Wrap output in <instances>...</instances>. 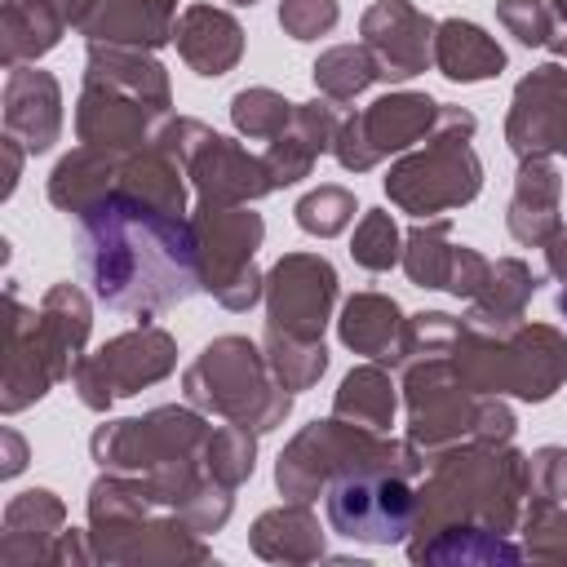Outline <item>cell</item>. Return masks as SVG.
<instances>
[{
  "instance_id": "obj_1",
  "label": "cell",
  "mask_w": 567,
  "mask_h": 567,
  "mask_svg": "<svg viewBox=\"0 0 567 567\" xmlns=\"http://www.w3.org/2000/svg\"><path fill=\"white\" fill-rule=\"evenodd\" d=\"M80 275L102 306L151 323L199 288L195 226L115 186L80 217Z\"/></svg>"
},
{
  "instance_id": "obj_2",
  "label": "cell",
  "mask_w": 567,
  "mask_h": 567,
  "mask_svg": "<svg viewBox=\"0 0 567 567\" xmlns=\"http://www.w3.org/2000/svg\"><path fill=\"white\" fill-rule=\"evenodd\" d=\"M527 496V456L509 443H456L430 456V474L416 492V536L447 523H478L492 532H514Z\"/></svg>"
},
{
  "instance_id": "obj_3",
  "label": "cell",
  "mask_w": 567,
  "mask_h": 567,
  "mask_svg": "<svg viewBox=\"0 0 567 567\" xmlns=\"http://www.w3.org/2000/svg\"><path fill=\"white\" fill-rule=\"evenodd\" d=\"M213 425L199 408H155L146 416L106 421L93 430L89 452L102 470L137 474L159 509H177L186 492L208 474L204 443Z\"/></svg>"
},
{
  "instance_id": "obj_4",
  "label": "cell",
  "mask_w": 567,
  "mask_h": 567,
  "mask_svg": "<svg viewBox=\"0 0 567 567\" xmlns=\"http://www.w3.org/2000/svg\"><path fill=\"white\" fill-rule=\"evenodd\" d=\"M359 470L416 478L425 474V452L412 439H385L381 430H363L354 421L328 416V421H310L279 452L275 483L288 501H315L319 492H328L332 478L359 474Z\"/></svg>"
},
{
  "instance_id": "obj_5",
  "label": "cell",
  "mask_w": 567,
  "mask_h": 567,
  "mask_svg": "<svg viewBox=\"0 0 567 567\" xmlns=\"http://www.w3.org/2000/svg\"><path fill=\"white\" fill-rule=\"evenodd\" d=\"M182 390L186 403L199 408L204 416L239 421L257 434L284 425V416L292 412V390L279 385V377L270 372L266 346L248 337L208 341L195 354V363L182 372Z\"/></svg>"
},
{
  "instance_id": "obj_6",
  "label": "cell",
  "mask_w": 567,
  "mask_h": 567,
  "mask_svg": "<svg viewBox=\"0 0 567 567\" xmlns=\"http://www.w3.org/2000/svg\"><path fill=\"white\" fill-rule=\"evenodd\" d=\"M452 359L474 394H514L523 403H545L567 381V337L554 323L523 319L505 337L465 332Z\"/></svg>"
},
{
  "instance_id": "obj_7",
  "label": "cell",
  "mask_w": 567,
  "mask_h": 567,
  "mask_svg": "<svg viewBox=\"0 0 567 567\" xmlns=\"http://www.w3.org/2000/svg\"><path fill=\"white\" fill-rule=\"evenodd\" d=\"M155 146H164L186 168V177L199 190V208H235L275 190L261 155L244 151L239 142L213 133L190 115H164Z\"/></svg>"
},
{
  "instance_id": "obj_8",
  "label": "cell",
  "mask_w": 567,
  "mask_h": 567,
  "mask_svg": "<svg viewBox=\"0 0 567 567\" xmlns=\"http://www.w3.org/2000/svg\"><path fill=\"white\" fill-rule=\"evenodd\" d=\"M195 257H199V288L213 292L226 310H252L266 297V275L257 270L252 252L261 248V217L248 204L235 208H195Z\"/></svg>"
},
{
  "instance_id": "obj_9",
  "label": "cell",
  "mask_w": 567,
  "mask_h": 567,
  "mask_svg": "<svg viewBox=\"0 0 567 567\" xmlns=\"http://www.w3.org/2000/svg\"><path fill=\"white\" fill-rule=\"evenodd\" d=\"M403 403H408V439L430 461L474 439L483 394L465 385L452 354H416L403 363Z\"/></svg>"
},
{
  "instance_id": "obj_10",
  "label": "cell",
  "mask_w": 567,
  "mask_h": 567,
  "mask_svg": "<svg viewBox=\"0 0 567 567\" xmlns=\"http://www.w3.org/2000/svg\"><path fill=\"white\" fill-rule=\"evenodd\" d=\"M483 190V164L470 137L430 133V142L385 173V195L412 217H447Z\"/></svg>"
},
{
  "instance_id": "obj_11",
  "label": "cell",
  "mask_w": 567,
  "mask_h": 567,
  "mask_svg": "<svg viewBox=\"0 0 567 567\" xmlns=\"http://www.w3.org/2000/svg\"><path fill=\"white\" fill-rule=\"evenodd\" d=\"M177 368V341L164 328H133L111 337L102 350L84 354L71 372V390L80 394L84 408L106 412L115 399H128L155 381H164Z\"/></svg>"
},
{
  "instance_id": "obj_12",
  "label": "cell",
  "mask_w": 567,
  "mask_h": 567,
  "mask_svg": "<svg viewBox=\"0 0 567 567\" xmlns=\"http://www.w3.org/2000/svg\"><path fill=\"white\" fill-rule=\"evenodd\" d=\"M323 509H328V527L359 545H394L408 540V532L416 527V492L408 487L403 474H381V470L332 478L323 492Z\"/></svg>"
},
{
  "instance_id": "obj_13",
  "label": "cell",
  "mask_w": 567,
  "mask_h": 567,
  "mask_svg": "<svg viewBox=\"0 0 567 567\" xmlns=\"http://www.w3.org/2000/svg\"><path fill=\"white\" fill-rule=\"evenodd\" d=\"M439 106L430 93H385L368 111H354L341 120L332 155L346 173H368L385 155H403L408 146L425 142L439 124Z\"/></svg>"
},
{
  "instance_id": "obj_14",
  "label": "cell",
  "mask_w": 567,
  "mask_h": 567,
  "mask_svg": "<svg viewBox=\"0 0 567 567\" xmlns=\"http://www.w3.org/2000/svg\"><path fill=\"white\" fill-rule=\"evenodd\" d=\"M337 301V270L319 252H284L266 275V328L301 341H323Z\"/></svg>"
},
{
  "instance_id": "obj_15",
  "label": "cell",
  "mask_w": 567,
  "mask_h": 567,
  "mask_svg": "<svg viewBox=\"0 0 567 567\" xmlns=\"http://www.w3.org/2000/svg\"><path fill=\"white\" fill-rule=\"evenodd\" d=\"M505 142L518 159L567 155V66L545 62L518 80L514 106L505 120Z\"/></svg>"
},
{
  "instance_id": "obj_16",
  "label": "cell",
  "mask_w": 567,
  "mask_h": 567,
  "mask_svg": "<svg viewBox=\"0 0 567 567\" xmlns=\"http://www.w3.org/2000/svg\"><path fill=\"white\" fill-rule=\"evenodd\" d=\"M66 381L53 363V350L40 332V310H27L9 284V323H4V381H0V408L13 416L49 394V385Z\"/></svg>"
},
{
  "instance_id": "obj_17",
  "label": "cell",
  "mask_w": 567,
  "mask_h": 567,
  "mask_svg": "<svg viewBox=\"0 0 567 567\" xmlns=\"http://www.w3.org/2000/svg\"><path fill=\"white\" fill-rule=\"evenodd\" d=\"M66 22L89 44L159 49L173 40L177 0H66Z\"/></svg>"
},
{
  "instance_id": "obj_18",
  "label": "cell",
  "mask_w": 567,
  "mask_h": 567,
  "mask_svg": "<svg viewBox=\"0 0 567 567\" xmlns=\"http://www.w3.org/2000/svg\"><path fill=\"white\" fill-rule=\"evenodd\" d=\"M434 27L439 22H430L408 0H377L359 22L363 44L372 49V58L381 66V80L421 75L434 62Z\"/></svg>"
},
{
  "instance_id": "obj_19",
  "label": "cell",
  "mask_w": 567,
  "mask_h": 567,
  "mask_svg": "<svg viewBox=\"0 0 567 567\" xmlns=\"http://www.w3.org/2000/svg\"><path fill=\"white\" fill-rule=\"evenodd\" d=\"M159 124H164V111H155V106H146V102L128 97V93L102 89V84H84V93L75 102V137H80V146L128 155V151L151 146Z\"/></svg>"
},
{
  "instance_id": "obj_20",
  "label": "cell",
  "mask_w": 567,
  "mask_h": 567,
  "mask_svg": "<svg viewBox=\"0 0 567 567\" xmlns=\"http://www.w3.org/2000/svg\"><path fill=\"white\" fill-rule=\"evenodd\" d=\"M4 133L27 146V155L53 151L62 137V89L40 66H9L4 75Z\"/></svg>"
},
{
  "instance_id": "obj_21",
  "label": "cell",
  "mask_w": 567,
  "mask_h": 567,
  "mask_svg": "<svg viewBox=\"0 0 567 567\" xmlns=\"http://www.w3.org/2000/svg\"><path fill=\"white\" fill-rule=\"evenodd\" d=\"M337 128H341L337 102H328V97L297 102V111H292L288 128H284L279 137H270V146L261 151L270 182H275V186H292V182L310 177L315 159H319L323 151H332Z\"/></svg>"
},
{
  "instance_id": "obj_22",
  "label": "cell",
  "mask_w": 567,
  "mask_h": 567,
  "mask_svg": "<svg viewBox=\"0 0 567 567\" xmlns=\"http://www.w3.org/2000/svg\"><path fill=\"white\" fill-rule=\"evenodd\" d=\"M558 208H563V177H558L554 159L549 155H527L518 164L509 213H505L509 235L527 248H545L554 239V230L563 226Z\"/></svg>"
},
{
  "instance_id": "obj_23",
  "label": "cell",
  "mask_w": 567,
  "mask_h": 567,
  "mask_svg": "<svg viewBox=\"0 0 567 567\" xmlns=\"http://www.w3.org/2000/svg\"><path fill=\"white\" fill-rule=\"evenodd\" d=\"M173 40L182 62L204 80L226 75L244 58V27L235 22V13L217 4H186L173 27Z\"/></svg>"
},
{
  "instance_id": "obj_24",
  "label": "cell",
  "mask_w": 567,
  "mask_h": 567,
  "mask_svg": "<svg viewBox=\"0 0 567 567\" xmlns=\"http://www.w3.org/2000/svg\"><path fill=\"white\" fill-rule=\"evenodd\" d=\"M66 527V505L49 487L18 492L4 505V532H0V563L22 567V563H49L53 540Z\"/></svg>"
},
{
  "instance_id": "obj_25",
  "label": "cell",
  "mask_w": 567,
  "mask_h": 567,
  "mask_svg": "<svg viewBox=\"0 0 567 567\" xmlns=\"http://www.w3.org/2000/svg\"><path fill=\"white\" fill-rule=\"evenodd\" d=\"M97 563H208V545L199 540V532L177 514L168 509L164 518H146L137 523L133 532L106 540L93 549Z\"/></svg>"
},
{
  "instance_id": "obj_26",
  "label": "cell",
  "mask_w": 567,
  "mask_h": 567,
  "mask_svg": "<svg viewBox=\"0 0 567 567\" xmlns=\"http://www.w3.org/2000/svg\"><path fill=\"white\" fill-rule=\"evenodd\" d=\"M536 288H540V279L532 275L527 261H518V257L492 261V275L483 284V292L461 315L465 332H474V337H505V332H514L523 323V310L536 297Z\"/></svg>"
},
{
  "instance_id": "obj_27",
  "label": "cell",
  "mask_w": 567,
  "mask_h": 567,
  "mask_svg": "<svg viewBox=\"0 0 567 567\" xmlns=\"http://www.w3.org/2000/svg\"><path fill=\"white\" fill-rule=\"evenodd\" d=\"M84 84H102L115 93H128L155 111L168 115L173 93H168V71L151 58V49H128V44H89L84 58Z\"/></svg>"
},
{
  "instance_id": "obj_28",
  "label": "cell",
  "mask_w": 567,
  "mask_h": 567,
  "mask_svg": "<svg viewBox=\"0 0 567 567\" xmlns=\"http://www.w3.org/2000/svg\"><path fill=\"white\" fill-rule=\"evenodd\" d=\"M337 332H341V341H346L354 354H368V359H377V363H403L408 319H403L399 301L385 297V292H354V297L341 306Z\"/></svg>"
},
{
  "instance_id": "obj_29",
  "label": "cell",
  "mask_w": 567,
  "mask_h": 567,
  "mask_svg": "<svg viewBox=\"0 0 567 567\" xmlns=\"http://www.w3.org/2000/svg\"><path fill=\"white\" fill-rule=\"evenodd\" d=\"M120 164H124V155L97 151V146H80L71 155H62L58 168L49 173V204L71 217H84L97 199H106L120 186Z\"/></svg>"
},
{
  "instance_id": "obj_30",
  "label": "cell",
  "mask_w": 567,
  "mask_h": 567,
  "mask_svg": "<svg viewBox=\"0 0 567 567\" xmlns=\"http://www.w3.org/2000/svg\"><path fill=\"white\" fill-rule=\"evenodd\" d=\"M248 545L266 563H315V558H323V532H319V518H315L310 501H288L279 509H266L252 523Z\"/></svg>"
},
{
  "instance_id": "obj_31",
  "label": "cell",
  "mask_w": 567,
  "mask_h": 567,
  "mask_svg": "<svg viewBox=\"0 0 567 567\" xmlns=\"http://www.w3.org/2000/svg\"><path fill=\"white\" fill-rule=\"evenodd\" d=\"M66 0H4L0 9V58L4 66L44 58L66 31Z\"/></svg>"
},
{
  "instance_id": "obj_32",
  "label": "cell",
  "mask_w": 567,
  "mask_h": 567,
  "mask_svg": "<svg viewBox=\"0 0 567 567\" xmlns=\"http://www.w3.org/2000/svg\"><path fill=\"white\" fill-rule=\"evenodd\" d=\"M434 66L456 84H478L505 71V49L465 18H443L434 27Z\"/></svg>"
},
{
  "instance_id": "obj_33",
  "label": "cell",
  "mask_w": 567,
  "mask_h": 567,
  "mask_svg": "<svg viewBox=\"0 0 567 567\" xmlns=\"http://www.w3.org/2000/svg\"><path fill=\"white\" fill-rule=\"evenodd\" d=\"M412 563H461V567H478V563H518L523 549L505 540V532L478 527V523H447L430 536H416L408 545Z\"/></svg>"
},
{
  "instance_id": "obj_34",
  "label": "cell",
  "mask_w": 567,
  "mask_h": 567,
  "mask_svg": "<svg viewBox=\"0 0 567 567\" xmlns=\"http://www.w3.org/2000/svg\"><path fill=\"white\" fill-rule=\"evenodd\" d=\"M89 328H93V306H89V297H84L75 284H53V288L44 292V301H40V332H44V341H49L58 368L66 372V381H71L75 363L84 359Z\"/></svg>"
},
{
  "instance_id": "obj_35",
  "label": "cell",
  "mask_w": 567,
  "mask_h": 567,
  "mask_svg": "<svg viewBox=\"0 0 567 567\" xmlns=\"http://www.w3.org/2000/svg\"><path fill=\"white\" fill-rule=\"evenodd\" d=\"M394 408H399L394 381L377 359L354 368V372H346V381H341V390L332 399V416L354 421L363 430H381V434L394 425Z\"/></svg>"
},
{
  "instance_id": "obj_36",
  "label": "cell",
  "mask_w": 567,
  "mask_h": 567,
  "mask_svg": "<svg viewBox=\"0 0 567 567\" xmlns=\"http://www.w3.org/2000/svg\"><path fill=\"white\" fill-rule=\"evenodd\" d=\"M186 168L164 151V146H142V151H128L124 164H120V190L128 195H142L168 213H186V186H182Z\"/></svg>"
},
{
  "instance_id": "obj_37",
  "label": "cell",
  "mask_w": 567,
  "mask_h": 567,
  "mask_svg": "<svg viewBox=\"0 0 567 567\" xmlns=\"http://www.w3.org/2000/svg\"><path fill=\"white\" fill-rule=\"evenodd\" d=\"M377 80H381V66L368 44H332L315 58V89L337 106L354 102Z\"/></svg>"
},
{
  "instance_id": "obj_38",
  "label": "cell",
  "mask_w": 567,
  "mask_h": 567,
  "mask_svg": "<svg viewBox=\"0 0 567 567\" xmlns=\"http://www.w3.org/2000/svg\"><path fill=\"white\" fill-rule=\"evenodd\" d=\"M452 217H425L403 235V270L416 288H443L452 270Z\"/></svg>"
},
{
  "instance_id": "obj_39",
  "label": "cell",
  "mask_w": 567,
  "mask_h": 567,
  "mask_svg": "<svg viewBox=\"0 0 567 567\" xmlns=\"http://www.w3.org/2000/svg\"><path fill=\"white\" fill-rule=\"evenodd\" d=\"M252 465H257V430H248L239 421L213 425V434L204 443V470H208V478H217L226 487H239L244 478H252Z\"/></svg>"
},
{
  "instance_id": "obj_40",
  "label": "cell",
  "mask_w": 567,
  "mask_h": 567,
  "mask_svg": "<svg viewBox=\"0 0 567 567\" xmlns=\"http://www.w3.org/2000/svg\"><path fill=\"white\" fill-rule=\"evenodd\" d=\"M266 359H270V372L279 377V385H288L292 394L297 390H310L323 368H328V350L323 341H301V337H284V332H270L266 328Z\"/></svg>"
},
{
  "instance_id": "obj_41",
  "label": "cell",
  "mask_w": 567,
  "mask_h": 567,
  "mask_svg": "<svg viewBox=\"0 0 567 567\" xmlns=\"http://www.w3.org/2000/svg\"><path fill=\"white\" fill-rule=\"evenodd\" d=\"M292 111H297V102H288L284 93H275V89H266V84L239 89V93L230 97V124H235L244 137H252V142L279 137V133L288 128Z\"/></svg>"
},
{
  "instance_id": "obj_42",
  "label": "cell",
  "mask_w": 567,
  "mask_h": 567,
  "mask_svg": "<svg viewBox=\"0 0 567 567\" xmlns=\"http://www.w3.org/2000/svg\"><path fill=\"white\" fill-rule=\"evenodd\" d=\"M350 257L372 275H381V270L403 261V235H399V226H394V217L385 208H368L359 217L354 239H350Z\"/></svg>"
},
{
  "instance_id": "obj_43",
  "label": "cell",
  "mask_w": 567,
  "mask_h": 567,
  "mask_svg": "<svg viewBox=\"0 0 567 567\" xmlns=\"http://www.w3.org/2000/svg\"><path fill=\"white\" fill-rule=\"evenodd\" d=\"M523 554L540 563H567V509L558 501H532L523 509Z\"/></svg>"
},
{
  "instance_id": "obj_44",
  "label": "cell",
  "mask_w": 567,
  "mask_h": 567,
  "mask_svg": "<svg viewBox=\"0 0 567 567\" xmlns=\"http://www.w3.org/2000/svg\"><path fill=\"white\" fill-rule=\"evenodd\" d=\"M354 221V195L346 190V186H319V190H310V195H301L297 199V226L306 230V235H319V239H332V235H341L346 226Z\"/></svg>"
},
{
  "instance_id": "obj_45",
  "label": "cell",
  "mask_w": 567,
  "mask_h": 567,
  "mask_svg": "<svg viewBox=\"0 0 567 567\" xmlns=\"http://www.w3.org/2000/svg\"><path fill=\"white\" fill-rule=\"evenodd\" d=\"M496 22L527 49H549L558 31V13L549 0H496Z\"/></svg>"
},
{
  "instance_id": "obj_46",
  "label": "cell",
  "mask_w": 567,
  "mask_h": 567,
  "mask_svg": "<svg viewBox=\"0 0 567 567\" xmlns=\"http://www.w3.org/2000/svg\"><path fill=\"white\" fill-rule=\"evenodd\" d=\"M465 337V323L443 315V310H421V315H408V341H403V363L416 359V354H452ZM399 363V368H403Z\"/></svg>"
},
{
  "instance_id": "obj_47",
  "label": "cell",
  "mask_w": 567,
  "mask_h": 567,
  "mask_svg": "<svg viewBox=\"0 0 567 567\" xmlns=\"http://www.w3.org/2000/svg\"><path fill=\"white\" fill-rule=\"evenodd\" d=\"M235 487H226V483H217V478H199L190 492H186V501L177 505V514L204 536V532H221L226 527V518H230V509H235V496H230Z\"/></svg>"
},
{
  "instance_id": "obj_48",
  "label": "cell",
  "mask_w": 567,
  "mask_h": 567,
  "mask_svg": "<svg viewBox=\"0 0 567 567\" xmlns=\"http://www.w3.org/2000/svg\"><path fill=\"white\" fill-rule=\"evenodd\" d=\"M341 4L337 0H279V27L292 40H319L337 27Z\"/></svg>"
},
{
  "instance_id": "obj_49",
  "label": "cell",
  "mask_w": 567,
  "mask_h": 567,
  "mask_svg": "<svg viewBox=\"0 0 567 567\" xmlns=\"http://www.w3.org/2000/svg\"><path fill=\"white\" fill-rule=\"evenodd\" d=\"M567 496V447H536L527 456V501Z\"/></svg>"
},
{
  "instance_id": "obj_50",
  "label": "cell",
  "mask_w": 567,
  "mask_h": 567,
  "mask_svg": "<svg viewBox=\"0 0 567 567\" xmlns=\"http://www.w3.org/2000/svg\"><path fill=\"white\" fill-rule=\"evenodd\" d=\"M487 275H492V261L478 252V248H470V244H456V252H452V270H447V292L452 297H465V301H474L478 292H483V284H487Z\"/></svg>"
},
{
  "instance_id": "obj_51",
  "label": "cell",
  "mask_w": 567,
  "mask_h": 567,
  "mask_svg": "<svg viewBox=\"0 0 567 567\" xmlns=\"http://www.w3.org/2000/svg\"><path fill=\"white\" fill-rule=\"evenodd\" d=\"M0 151H4V190H0V195L9 199V195H13V186H18V173H22V155H27V146H22L18 137H9V133H4Z\"/></svg>"
},
{
  "instance_id": "obj_52",
  "label": "cell",
  "mask_w": 567,
  "mask_h": 567,
  "mask_svg": "<svg viewBox=\"0 0 567 567\" xmlns=\"http://www.w3.org/2000/svg\"><path fill=\"white\" fill-rule=\"evenodd\" d=\"M545 266H549V275L567 288V226H558L554 239L545 244Z\"/></svg>"
},
{
  "instance_id": "obj_53",
  "label": "cell",
  "mask_w": 567,
  "mask_h": 567,
  "mask_svg": "<svg viewBox=\"0 0 567 567\" xmlns=\"http://www.w3.org/2000/svg\"><path fill=\"white\" fill-rule=\"evenodd\" d=\"M0 443H4V465H0V474L13 478V474L27 465V443H22L13 430H0Z\"/></svg>"
},
{
  "instance_id": "obj_54",
  "label": "cell",
  "mask_w": 567,
  "mask_h": 567,
  "mask_svg": "<svg viewBox=\"0 0 567 567\" xmlns=\"http://www.w3.org/2000/svg\"><path fill=\"white\" fill-rule=\"evenodd\" d=\"M549 9L558 13V22H567V0H549Z\"/></svg>"
},
{
  "instance_id": "obj_55",
  "label": "cell",
  "mask_w": 567,
  "mask_h": 567,
  "mask_svg": "<svg viewBox=\"0 0 567 567\" xmlns=\"http://www.w3.org/2000/svg\"><path fill=\"white\" fill-rule=\"evenodd\" d=\"M558 310H563V315H567V288H563V292H558Z\"/></svg>"
},
{
  "instance_id": "obj_56",
  "label": "cell",
  "mask_w": 567,
  "mask_h": 567,
  "mask_svg": "<svg viewBox=\"0 0 567 567\" xmlns=\"http://www.w3.org/2000/svg\"><path fill=\"white\" fill-rule=\"evenodd\" d=\"M230 4H257V0H230Z\"/></svg>"
},
{
  "instance_id": "obj_57",
  "label": "cell",
  "mask_w": 567,
  "mask_h": 567,
  "mask_svg": "<svg viewBox=\"0 0 567 567\" xmlns=\"http://www.w3.org/2000/svg\"><path fill=\"white\" fill-rule=\"evenodd\" d=\"M563 501H567V496H563Z\"/></svg>"
}]
</instances>
